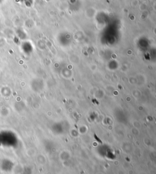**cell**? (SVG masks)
<instances>
[{
	"label": "cell",
	"instance_id": "obj_1",
	"mask_svg": "<svg viewBox=\"0 0 156 174\" xmlns=\"http://www.w3.org/2000/svg\"><path fill=\"white\" fill-rule=\"evenodd\" d=\"M11 162H9V161H7V160H4L2 163H1V168L2 171H9L11 170L12 169V166H11Z\"/></svg>",
	"mask_w": 156,
	"mask_h": 174
}]
</instances>
